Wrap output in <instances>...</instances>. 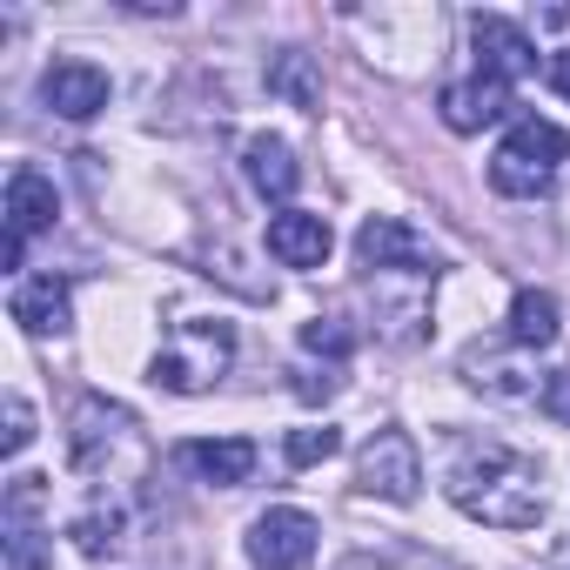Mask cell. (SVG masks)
Wrapping results in <instances>:
<instances>
[{"label":"cell","mask_w":570,"mask_h":570,"mask_svg":"<svg viewBox=\"0 0 570 570\" xmlns=\"http://www.w3.org/2000/svg\"><path fill=\"white\" fill-rule=\"evenodd\" d=\"M28 443H35V410H28V396H8V436H0V450L21 456Z\"/></svg>","instance_id":"obj_21"},{"label":"cell","mask_w":570,"mask_h":570,"mask_svg":"<svg viewBox=\"0 0 570 570\" xmlns=\"http://www.w3.org/2000/svg\"><path fill=\"white\" fill-rule=\"evenodd\" d=\"M557 330H563V323H557V296H550V289H517V296H510V330H503L510 350H550Z\"/></svg>","instance_id":"obj_17"},{"label":"cell","mask_w":570,"mask_h":570,"mask_svg":"<svg viewBox=\"0 0 570 570\" xmlns=\"http://www.w3.org/2000/svg\"><path fill=\"white\" fill-rule=\"evenodd\" d=\"M517 101H510V81H490V75H470V81H450L443 88V121L456 135H476L490 121H503Z\"/></svg>","instance_id":"obj_13"},{"label":"cell","mask_w":570,"mask_h":570,"mask_svg":"<svg viewBox=\"0 0 570 570\" xmlns=\"http://www.w3.org/2000/svg\"><path fill=\"white\" fill-rule=\"evenodd\" d=\"M563 570H570V563H563Z\"/></svg>","instance_id":"obj_26"},{"label":"cell","mask_w":570,"mask_h":570,"mask_svg":"<svg viewBox=\"0 0 570 570\" xmlns=\"http://www.w3.org/2000/svg\"><path fill=\"white\" fill-rule=\"evenodd\" d=\"M356 490L383 497V503H416V490H423V450H416V436L376 430L363 443V456H356Z\"/></svg>","instance_id":"obj_5"},{"label":"cell","mask_w":570,"mask_h":570,"mask_svg":"<svg viewBox=\"0 0 570 570\" xmlns=\"http://www.w3.org/2000/svg\"><path fill=\"white\" fill-rule=\"evenodd\" d=\"M296 396L303 403H330L336 396V370H296Z\"/></svg>","instance_id":"obj_23"},{"label":"cell","mask_w":570,"mask_h":570,"mask_svg":"<svg viewBox=\"0 0 570 570\" xmlns=\"http://www.w3.org/2000/svg\"><path fill=\"white\" fill-rule=\"evenodd\" d=\"M537 403H543V416H557V423H570V363H557V370L543 376V390H537Z\"/></svg>","instance_id":"obj_22"},{"label":"cell","mask_w":570,"mask_h":570,"mask_svg":"<svg viewBox=\"0 0 570 570\" xmlns=\"http://www.w3.org/2000/svg\"><path fill=\"white\" fill-rule=\"evenodd\" d=\"M463 376H470L476 390H490V396H537V390H543L530 370L503 363L497 350H463Z\"/></svg>","instance_id":"obj_18"},{"label":"cell","mask_w":570,"mask_h":570,"mask_svg":"<svg viewBox=\"0 0 570 570\" xmlns=\"http://www.w3.org/2000/svg\"><path fill=\"white\" fill-rule=\"evenodd\" d=\"M108 95H115V81H108L95 61H55V68L41 75V101H48L61 121H95V115L108 108Z\"/></svg>","instance_id":"obj_9"},{"label":"cell","mask_w":570,"mask_h":570,"mask_svg":"<svg viewBox=\"0 0 570 570\" xmlns=\"http://www.w3.org/2000/svg\"><path fill=\"white\" fill-rule=\"evenodd\" d=\"M316 517L309 510H296V503H275V510H262L255 523H248V557H255V570H309L316 563Z\"/></svg>","instance_id":"obj_6"},{"label":"cell","mask_w":570,"mask_h":570,"mask_svg":"<svg viewBox=\"0 0 570 570\" xmlns=\"http://www.w3.org/2000/svg\"><path fill=\"white\" fill-rule=\"evenodd\" d=\"M443 497L470 517V523H490V530H530L543 523V470L537 456L483 436V443H463L443 470Z\"/></svg>","instance_id":"obj_1"},{"label":"cell","mask_w":570,"mask_h":570,"mask_svg":"<svg viewBox=\"0 0 570 570\" xmlns=\"http://www.w3.org/2000/svg\"><path fill=\"white\" fill-rule=\"evenodd\" d=\"M282 450H289V463L296 470H316V463H330L336 450H343V430H289V443H282Z\"/></svg>","instance_id":"obj_20"},{"label":"cell","mask_w":570,"mask_h":570,"mask_svg":"<svg viewBox=\"0 0 570 570\" xmlns=\"http://www.w3.org/2000/svg\"><path fill=\"white\" fill-rule=\"evenodd\" d=\"M356 262H363L370 275H436V268H443V255H436L410 222H396V215H370V222L356 228Z\"/></svg>","instance_id":"obj_7"},{"label":"cell","mask_w":570,"mask_h":570,"mask_svg":"<svg viewBox=\"0 0 570 570\" xmlns=\"http://www.w3.org/2000/svg\"><path fill=\"white\" fill-rule=\"evenodd\" d=\"M410 570H450V563H436V557H430V563H423V557H416V563H410Z\"/></svg>","instance_id":"obj_25"},{"label":"cell","mask_w":570,"mask_h":570,"mask_svg":"<svg viewBox=\"0 0 570 570\" xmlns=\"http://www.w3.org/2000/svg\"><path fill=\"white\" fill-rule=\"evenodd\" d=\"M68 316H75V289H68V275H28L21 289H14V323L28 330V336H61L68 330Z\"/></svg>","instance_id":"obj_12"},{"label":"cell","mask_w":570,"mask_h":570,"mask_svg":"<svg viewBox=\"0 0 570 570\" xmlns=\"http://www.w3.org/2000/svg\"><path fill=\"white\" fill-rule=\"evenodd\" d=\"M330 248H336V235H330L323 215H309V208H282V215H268V255H275L282 268H323Z\"/></svg>","instance_id":"obj_10"},{"label":"cell","mask_w":570,"mask_h":570,"mask_svg":"<svg viewBox=\"0 0 570 570\" xmlns=\"http://www.w3.org/2000/svg\"><path fill=\"white\" fill-rule=\"evenodd\" d=\"M55 215H61L55 181H48L41 168H14V175H8V235H14V242L48 235V228H55Z\"/></svg>","instance_id":"obj_14"},{"label":"cell","mask_w":570,"mask_h":570,"mask_svg":"<svg viewBox=\"0 0 570 570\" xmlns=\"http://www.w3.org/2000/svg\"><path fill=\"white\" fill-rule=\"evenodd\" d=\"M470 48H476V75H490V81L537 75V41L517 21H503V14H476L470 21Z\"/></svg>","instance_id":"obj_8"},{"label":"cell","mask_w":570,"mask_h":570,"mask_svg":"<svg viewBox=\"0 0 570 570\" xmlns=\"http://www.w3.org/2000/svg\"><path fill=\"white\" fill-rule=\"evenodd\" d=\"M303 350H309V356H330V363H343V356L356 350V330H350L343 316H316V323H303Z\"/></svg>","instance_id":"obj_19"},{"label":"cell","mask_w":570,"mask_h":570,"mask_svg":"<svg viewBox=\"0 0 570 570\" xmlns=\"http://www.w3.org/2000/svg\"><path fill=\"white\" fill-rule=\"evenodd\" d=\"M68 463L88 483V503H135V490L155 470L148 430L135 423V410L108 403V396H81L68 416Z\"/></svg>","instance_id":"obj_2"},{"label":"cell","mask_w":570,"mask_h":570,"mask_svg":"<svg viewBox=\"0 0 570 570\" xmlns=\"http://www.w3.org/2000/svg\"><path fill=\"white\" fill-rule=\"evenodd\" d=\"M563 161H570V128L523 115V121H510V135L490 155V188L510 195V202H537L563 175Z\"/></svg>","instance_id":"obj_3"},{"label":"cell","mask_w":570,"mask_h":570,"mask_svg":"<svg viewBox=\"0 0 570 570\" xmlns=\"http://www.w3.org/2000/svg\"><path fill=\"white\" fill-rule=\"evenodd\" d=\"M242 175H248V188H255L262 202H289V195L303 188V161H296V148L282 141V135H248Z\"/></svg>","instance_id":"obj_11"},{"label":"cell","mask_w":570,"mask_h":570,"mask_svg":"<svg viewBox=\"0 0 570 570\" xmlns=\"http://www.w3.org/2000/svg\"><path fill=\"white\" fill-rule=\"evenodd\" d=\"M563 215H570V208H563Z\"/></svg>","instance_id":"obj_27"},{"label":"cell","mask_w":570,"mask_h":570,"mask_svg":"<svg viewBox=\"0 0 570 570\" xmlns=\"http://www.w3.org/2000/svg\"><path fill=\"white\" fill-rule=\"evenodd\" d=\"M543 75H550V88L570 101V48H563V55H550V68H543Z\"/></svg>","instance_id":"obj_24"},{"label":"cell","mask_w":570,"mask_h":570,"mask_svg":"<svg viewBox=\"0 0 570 570\" xmlns=\"http://www.w3.org/2000/svg\"><path fill=\"white\" fill-rule=\"evenodd\" d=\"M268 95H282V101L303 108V115H323V75H316V61L303 48L268 55Z\"/></svg>","instance_id":"obj_16"},{"label":"cell","mask_w":570,"mask_h":570,"mask_svg":"<svg viewBox=\"0 0 570 570\" xmlns=\"http://www.w3.org/2000/svg\"><path fill=\"white\" fill-rule=\"evenodd\" d=\"M228 363H235V330H228V323H208V316H181V323L168 330V343L155 350L148 376H155L161 390H175V396H202V390L222 383Z\"/></svg>","instance_id":"obj_4"},{"label":"cell","mask_w":570,"mask_h":570,"mask_svg":"<svg viewBox=\"0 0 570 570\" xmlns=\"http://www.w3.org/2000/svg\"><path fill=\"white\" fill-rule=\"evenodd\" d=\"M181 463H188L202 483L235 490V483L255 476V443H248V436H202V443H181Z\"/></svg>","instance_id":"obj_15"}]
</instances>
